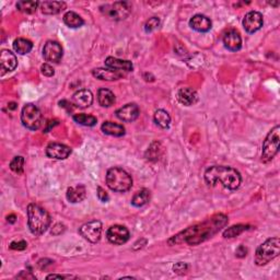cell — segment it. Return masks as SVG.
<instances>
[{"instance_id": "24", "label": "cell", "mask_w": 280, "mask_h": 280, "mask_svg": "<svg viewBox=\"0 0 280 280\" xmlns=\"http://www.w3.org/2000/svg\"><path fill=\"white\" fill-rule=\"evenodd\" d=\"M101 129L105 135L113 137H121L126 133V129L123 125L113 123V121H104L101 126Z\"/></svg>"}, {"instance_id": "12", "label": "cell", "mask_w": 280, "mask_h": 280, "mask_svg": "<svg viewBox=\"0 0 280 280\" xmlns=\"http://www.w3.org/2000/svg\"><path fill=\"white\" fill-rule=\"evenodd\" d=\"M264 24L263 15L259 11L247 12L243 19V26L247 33H255L261 29Z\"/></svg>"}, {"instance_id": "32", "label": "cell", "mask_w": 280, "mask_h": 280, "mask_svg": "<svg viewBox=\"0 0 280 280\" xmlns=\"http://www.w3.org/2000/svg\"><path fill=\"white\" fill-rule=\"evenodd\" d=\"M250 229V225L247 224H237V225H232L228 229H225L223 231V238L225 239H231V238H236L238 236H240L241 233L244 231H247Z\"/></svg>"}, {"instance_id": "23", "label": "cell", "mask_w": 280, "mask_h": 280, "mask_svg": "<svg viewBox=\"0 0 280 280\" xmlns=\"http://www.w3.org/2000/svg\"><path fill=\"white\" fill-rule=\"evenodd\" d=\"M40 9L44 15H58L66 9L64 1H42L40 2Z\"/></svg>"}, {"instance_id": "22", "label": "cell", "mask_w": 280, "mask_h": 280, "mask_svg": "<svg viewBox=\"0 0 280 280\" xmlns=\"http://www.w3.org/2000/svg\"><path fill=\"white\" fill-rule=\"evenodd\" d=\"M66 196L67 200L72 202V204H77V202L85 200V197H87V189H85L84 185H77L75 187H69L67 189Z\"/></svg>"}, {"instance_id": "17", "label": "cell", "mask_w": 280, "mask_h": 280, "mask_svg": "<svg viewBox=\"0 0 280 280\" xmlns=\"http://www.w3.org/2000/svg\"><path fill=\"white\" fill-rule=\"evenodd\" d=\"M71 103L72 105H75L79 108H87L92 105L93 94L88 89H81L72 96Z\"/></svg>"}, {"instance_id": "26", "label": "cell", "mask_w": 280, "mask_h": 280, "mask_svg": "<svg viewBox=\"0 0 280 280\" xmlns=\"http://www.w3.org/2000/svg\"><path fill=\"white\" fill-rule=\"evenodd\" d=\"M151 194L149 189H140L139 192L135 194L133 200H132V205L136 208H141V207L146 206L149 201H150Z\"/></svg>"}, {"instance_id": "13", "label": "cell", "mask_w": 280, "mask_h": 280, "mask_svg": "<svg viewBox=\"0 0 280 280\" xmlns=\"http://www.w3.org/2000/svg\"><path fill=\"white\" fill-rule=\"evenodd\" d=\"M139 115L140 110L136 103H128V104L124 105L116 111L117 119L126 121V123H132V121L136 120Z\"/></svg>"}, {"instance_id": "1", "label": "cell", "mask_w": 280, "mask_h": 280, "mask_svg": "<svg viewBox=\"0 0 280 280\" xmlns=\"http://www.w3.org/2000/svg\"><path fill=\"white\" fill-rule=\"evenodd\" d=\"M228 223V217L224 215H216L211 218L205 220L204 222L192 225L185 229L179 234H176L172 239H170V244H180V243H187L189 245H197L201 242L208 240L214 234L220 231L221 228L225 227Z\"/></svg>"}, {"instance_id": "11", "label": "cell", "mask_w": 280, "mask_h": 280, "mask_svg": "<svg viewBox=\"0 0 280 280\" xmlns=\"http://www.w3.org/2000/svg\"><path fill=\"white\" fill-rule=\"evenodd\" d=\"M44 60L54 64H58L62 58V47L56 40H48L43 47Z\"/></svg>"}, {"instance_id": "4", "label": "cell", "mask_w": 280, "mask_h": 280, "mask_svg": "<svg viewBox=\"0 0 280 280\" xmlns=\"http://www.w3.org/2000/svg\"><path fill=\"white\" fill-rule=\"evenodd\" d=\"M106 184L112 191L117 193L128 192L133 186V179L121 168H111L106 173Z\"/></svg>"}, {"instance_id": "10", "label": "cell", "mask_w": 280, "mask_h": 280, "mask_svg": "<svg viewBox=\"0 0 280 280\" xmlns=\"http://www.w3.org/2000/svg\"><path fill=\"white\" fill-rule=\"evenodd\" d=\"M129 231L124 225L115 224L107 230L106 238L112 244L114 245H123L129 240Z\"/></svg>"}, {"instance_id": "25", "label": "cell", "mask_w": 280, "mask_h": 280, "mask_svg": "<svg viewBox=\"0 0 280 280\" xmlns=\"http://www.w3.org/2000/svg\"><path fill=\"white\" fill-rule=\"evenodd\" d=\"M98 101L100 103V105L103 107H110L115 104L116 99L115 94L113 93L111 90L102 88L98 91Z\"/></svg>"}, {"instance_id": "2", "label": "cell", "mask_w": 280, "mask_h": 280, "mask_svg": "<svg viewBox=\"0 0 280 280\" xmlns=\"http://www.w3.org/2000/svg\"><path fill=\"white\" fill-rule=\"evenodd\" d=\"M205 180L208 185L214 186L217 183H221L223 187L236 191L241 186L242 176L239 171L225 165H214L206 170Z\"/></svg>"}, {"instance_id": "27", "label": "cell", "mask_w": 280, "mask_h": 280, "mask_svg": "<svg viewBox=\"0 0 280 280\" xmlns=\"http://www.w3.org/2000/svg\"><path fill=\"white\" fill-rule=\"evenodd\" d=\"M64 22L67 26L71 29H78L84 24V21L78 13L74 11H68L64 15Z\"/></svg>"}, {"instance_id": "19", "label": "cell", "mask_w": 280, "mask_h": 280, "mask_svg": "<svg viewBox=\"0 0 280 280\" xmlns=\"http://www.w3.org/2000/svg\"><path fill=\"white\" fill-rule=\"evenodd\" d=\"M178 100L185 106H191L195 104L198 100L197 92L193 88H180L178 92Z\"/></svg>"}, {"instance_id": "43", "label": "cell", "mask_w": 280, "mask_h": 280, "mask_svg": "<svg viewBox=\"0 0 280 280\" xmlns=\"http://www.w3.org/2000/svg\"><path fill=\"white\" fill-rule=\"evenodd\" d=\"M55 278L65 279V278H72V276H64V275H55V274H52V275H48V276L46 277V279H55Z\"/></svg>"}, {"instance_id": "5", "label": "cell", "mask_w": 280, "mask_h": 280, "mask_svg": "<svg viewBox=\"0 0 280 280\" xmlns=\"http://www.w3.org/2000/svg\"><path fill=\"white\" fill-rule=\"evenodd\" d=\"M280 253L279 238H270L263 244L257 247L255 253V264L257 266H264L270 260L276 259Z\"/></svg>"}, {"instance_id": "3", "label": "cell", "mask_w": 280, "mask_h": 280, "mask_svg": "<svg viewBox=\"0 0 280 280\" xmlns=\"http://www.w3.org/2000/svg\"><path fill=\"white\" fill-rule=\"evenodd\" d=\"M52 223L51 216L42 207L36 204L28 206V225L34 236H42Z\"/></svg>"}, {"instance_id": "16", "label": "cell", "mask_w": 280, "mask_h": 280, "mask_svg": "<svg viewBox=\"0 0 280 280\" xmlns=\"http://www.w3.org/2000/svg\"><path fill=\"white\" fill-rule=\"evenodd\" d=\"M223 44L224 47L229 49L230 52H238L242 47V38L237 30L231 29L227 31L223 35Z\"/></svg>"}, {"instance_id": "45", "label": "cell", "mask_w": 280, "mask_h": 280, "mask_svg": "<svg viewBox=\"0 0 280 280\" xmlns=\"http://www.w3.org/2000/svg\"><path fill=\"white\" fill-rule=\"evenodd\" d=\"M16 220H17L16 215H10V216L7 217V221L9 223H15Z\"/></svg>"}, {"instance_id": "40", "label": "cell", "mask_w": 280, "mask_h": 280, "mask_svg": "<svg viewBox=\"0 0 280 280\" xmlns=\"http://www.w3.org/2000/svg\"><path fill=\"white\" fill-rule=\"evenodd\" d=\"M65 231V225H62L61 223H57L54 225V228L52 230V234L54 236H58V234H60Z\"/></svg>"}, {"instance_id": "20", "label": "cell", "mask_w": 280, "mask_h": 280, "mask_svg": "<svg viewBox=\"0 0 280 280\" xmlns=\"http://www.w3.org/2000/svg\"><path fill=\"white\" fill-rule=\"evenodd\" d=\"M105 66L110 69H114L117 71H133L134 65L132 61L120 60V58L115 57H107L105 60Z\"/></svg>"}, {"instance_id": "28", "label": "cell", "mask_w": 280, "mask_h": 280, "mask_svg": "<svg viewBox=\"0 0 280 280\" xmlns=\"http://www.w3.org/2000/svg\"><path fill=\"white\" fill-rule=\"evenodd\" d=\"M153 120H155V123L159 126V127L163 129H168L171 125V116L169 113L164 110L156 111L155 115H153Z\"/></svg>"}, {"instance_id": "36", "label": "cell", "mask_w": 280, "mask_h": 280, "mask_svg": "<svg viewBox=\"0 0 280 280\" xmlns=\"http://www.w3.org/2000/svg\"><path fill=\"white\" fill-rule=\"evenodd\" d=\"M40 71L45 77H53L55 75V70H54L53 67L48 64H43L40 66Z\"/></svg>"}, {"instance_id": "6", "label": "cell", "mask_w": 280, "mask_h": 280, "mask_svg": "<svg viewBox=\"0 0 280 280\" xmlns=\"http://www.w3.org/2000/svg\"><path fill=\"white\" fill-rule=\"evenodd\" d=\"M280 141V126L277 125L270 130L263 142V151H261V161L268 163L272 161L279 151Z\"/></svg>"}, {"instance_id": "31", "label": "cell", "mask_w": 280, "mask_h": 280, "mask_svg": "<svg viewBox=\"0 0 280 280\" xmlns=\"http://www.w3.org/2000/svg\"><path fill=\"white\" fill-rule=\"evenodd\" d=\"M72 120H74L77 124L87 126V127H93V126L98 123L97 117L88 114H75L72 116Z\"/></svg>"}, {"instance_id": "30", "label": "cell", "mask_w": 280, "mask_h": 280, "mask_svg": "<svg viewBox=\"0 0 280 280\" xmlns=\"http://www.w3.org/2000/svg\"><path fill=\"white\" fill-rule=\"evenodd\" d=\"M38 8H40L39 1H26V0H21L17 2V9L21 12L26 13V15H32Z\"/></svg>"}, {"instance_id": "29", "label": "cell", "mask_w": 280, "mask_h": 280, "mask_svg": "<svg viewBox=\"0 0 280 280\" xmlns=\"http://www.w3.org/2000/svg\"><path fill=\"white\" fill-rule=\"evenodd\" d=\"M13 48L15 51L20 54V55H25V54H29L33 48V44L31 40L26 39H17L15 42H13Z\"/></svg>"}, {"instance_id": "39", "label": "cell", "mask_w": 280, "mask_h": 280, "mask_svg": "<svg viewBox=\"0 0 280 280\" xmlns=\"http://www.w3.org/2000/svg\"><path fill=\"white\" fill-rule=\"evenodd\" d=\"M188 269V265L185 263H178L173 266V270L176 274H185Z\"/></svg>"}, {"instance_id": "37", "label": "cell", "mask_w": 280, "mask_h": 280, "mask_svg": "<svg viewBox=\"0 0 280 280\" xmlns=\"http://www.w3.org/2000/svg\"><path fill=\"white\" fill-rule=\"evenodd\" d=\"M28 247V243L25 241H18V242H12L10 244L11 250L15 251H23Z\"/></svg>"}, {"instance_id": "9", "label": "cell", "mask_w": 280, "mask_h": 280, "mask_svg": "<svg viewBox=\"0 0 280 280\" xmlns=\"http://www.w3.org/2000/svg\"><path fill=\"white\" fill-rule=\"evenodd\" d=\"M79 233L81 237L85 240L89 241L90 243H98L100 241L102 236V223L99 220H92L90 222L84 223L81 225L79 229Z\"/></svg>"}, {"instance_id": "44", "label": "cell", "mask_w": 280, "mask_h": 280, "mask_svg": "<svg viewBox=\"0 0 280 280\" xmlns=\"http://www.w3.org/2000/svg\"><path fill=\"white\" fill-rule=\"evenodd\" d=\"M17 278H31V279H35V277H34L33 275L31 274L30 272L26 273V275H25V272H22Z\"/></svg>"}, {"instance_id": "18", "label": "cell", "mask_w": 280, "mask_h": 280, "mask_svg": "<svg viewBox=\"0 0 280 280\" xmlns=\"http://www.w3.org/2000/svg\"><path fill=\"white\" fill-rule=\"evenodd\" d=\"M189 26L200 33H206L211 30L212 22L208 17L204 15H195L189 20Z\"/></svg>"}, {"instance_id": "35", "label": "cell", "mask_w": 280, "mask_h": 280, "mask_svg": "<svg viewBox=\"0 0 280 280\" xmlns=\"http://www.w3.org/2000/svg\"><path fill=\"white\" fill-rule=\"evenodd\" d=\"M160 143L159 142H153L150 148L148 149V151H147V155L149 153V157H148V159L149 160H158L159 159V151H160Z\"/></svg>"}, {"instance_id": "41", "label": "cell", "mask_w": 280, "mask_h": 280, "mask_svg": "<svg viewBox=\"0 0 280 280\" xmlns=\"http://www.w3.org/2000/svg\"><path fill=\"white\" fill-rule=\"evenodd\" d=\"M52 264H53V260H47V259H43V260H39L38 266H39V267H40V269H46L47 266H51Z\"/></svg>"}, {"instance_id": "42", "label": "cell", "mask_w": 280, "mask_h": 280, "mask_svg": "<svg viewBox=\"0 0 280 280\" xmlns=\"http://www.w3.org/2000/svg\"><path fill=\"white\" fill-rule=\"evenodd\" d=\"M247 254V248L245 246H243V245H240L238 248H237V251H236V255L238 257H240V259H242V257H245Z\"/></svg>"}, {"instance_id": "34", "label": "cell", "mask_w": 280, "mask_h": 280, "mask_svg": "<svg viewBox=\"0 0 280 280\" xmlns=\"http://www.w3.org/2000/svg\"><path fill=\"white\" fill-rule=\"evenodd\" d=\"M160 26V19L158 17H152L144 23V31L147 33H151Z\"/></svg>"}, {"instance_id": "38", "label": "cell", "mask_w": 280, "mask_h": 280, "mask_svg": "<svg viewBox=\"0 0 280 280\" xmlns=\"http://www.w3.org/2000/svg\"><path fill=\"white\" fill-rule=\"evenodd\" d=\"M98 198L102 202H107L108 200H110V196H108V194L106 193L105 189L102 188L101 186L98 187Z\"/></svg>"}, {"instance_id": "33", "label": "cell", "mask_w": 280, "mask_h": 280, "mask_svg": "<svg viewBox=\"0 0 280 280\" xmlns=\"http://www.w3.org/2000/svg\"><path fill=\"white\" fill-rule=\"evenodd\" d=\"M9 166H10L12 172H15L16 174H18V175L23 174V172H24V158L21 157V156L15 157L11 160Z\"/></svg>"}, {"instance_id": "7", "label": "cell", "mask_w": 280, "mask_h": 280, "mask_svg": "<svg viewBox=\"0 0 280 280\" xmlns=\"http://www.w3.org/2000/svg\"><path fill=\"white\" fill-rule=\"evenodd\" d=\"M100 11L107 19L113 21H121L127 18L132 12V7L126 1H117L110 4H103L100 7Z\"/></svg>"}, {"instance_id": "15", "label": "cell", "mask_w": 280, "mask_h": 280, "mask_svg": "<svg viewBox=\"0 0 280 280\" xmlns=\"http://www.w3.org/2000/svg\"><path fill=\"white\" fill-rule=\"evenodd\" d=\"M18 60L15 54L9 49H2L0 54V67H1V76L11 72L17 68Z\"/></svg>"}, {"instance_id": "8", "label": "cell", "mask_w": 280, "mask_h": 280, "mask_svg": "<svg viewBox=\"0 0 280 280\" xmlns=\"http://www.w3.org/2000/svg\"><path fill=\"white\" fill-rule=\"evenodd\" d=\"M21 121L25 128L38 130L43 123L42 113L34 104H25L21 111Z\"/></svg>"}, {"instance_id": "14", "label": "cell", "mask_w": 280, "mask_h": 280, "mask_svg": "<svg viewBox=\"0 0 280 280\" xmlns=\"http://www.w3.org/2000/svg\"><path fill=\"white\" fill-rule=\"evenodd\" d=\"M71 155V149L66 144L52 142L46 147V156L51 159L65 160Z\"/></svg>"}, {"instance_id": "21", "label": "cell", "mask_w": 280, "mask_h": 280, "mask_svg": "<svg viewBox=\"0 0 280 280\" xmlns=\"http://www.w3.org/2000/svg\"><path fill=\"white\" fill-rule=\"evenodd\" d=\"M92 75L94 78L104 80V81H113V80H119L124 77L123 72L117 71L114 69L110 68H97L92 70Z\"/></svg>"}]
</instances>
